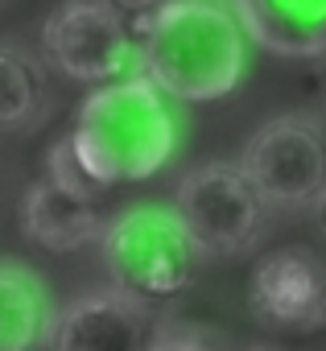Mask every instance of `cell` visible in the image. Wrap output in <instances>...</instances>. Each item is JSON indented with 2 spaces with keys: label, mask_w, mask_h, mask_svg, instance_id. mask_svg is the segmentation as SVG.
Wrapping results in <instances>:
<instances>
[{
  "label": "cell",
  "mask_w": 326,
  "mask_h": 351,
  "mask_svg": "<svg viewBox=\"0 0 326 351\" xmlns=\"http://www.w3.org/2000/svg\"><path fill=\"white\" fill-rule=\"evenodd\" d=\"M248 302L256 318L281 330H322L326 326V269L305 248H277L256 261L248 277Z\"/></svg>",
  "instance_id": "ba28073f"
},
{
  "label": "cell",
  "mask_w": 326,
  "mask_h": 351,
  "mask_svg": "<svg viewBox=\"0 0 326 351\" xmlns=\"http://www.w3.org/2000/svg\"><path fill=\"white\" fill-rule=\"evenodd\" d=\"M66 141L99 191L149 182L182 145L178 99H170L140 71L99 83L79 104Z\"/></svg>",
  "instance_id": "7a4b0ae2"
},
{
  "label": "cell",
  "mask_w": 326,
  "mask_h": 351,
  "mask_svg": "<svg viewBox=\"0 0 326 351\" xmlns=\"http://www.w3.org/2000/svg\"><path fill=\"white\" fill-rule=\"evenodd\" d=\"M112 5H116L120 13H128V17H145V13H153L157 5H166V0H112Z\"/></svg>",
  "instance_id": "5bb4252c"
},
{
  "label": "cell",
  "mask_w": 326,
  "mask_h": 351,
  "mask_svg": "<svg viewBox=\"0 0 326 351\" xmlns=\"http://www.w3.org/2000/svg\"><path fill=\"white\" fill-rule=\"evenodd\" d=\"M264 199L231 161H207L178 182L174 211L203 244L207 256H240L260 240L264 228Z\"/></svg>",
  "instance_id": "52a82bcc"
},
{
  "label": "cell",
  "mask_w": 326,
  "mask_h": 351,
  "mask_svg": "<svg viewBox=\"0 0 326 351\" xmlns=\"http://www.w3.org/2000/svg\"><path fill=\"white\" fill-rule=\"evenodd\" d=\"M99 256L116 289L145 306H166L195 285L207 252L174 207L140 203L108 219Z\"/></svg>",
  "instance_id": "3957f363"
},
{
  "label": "cell",
  "mask_w": 326,
  "mask_h": 351,
  "mask_svg": "<svg viewBox=\"0 0 326 351\" xmlns=\"http://www.w3.org/2000/svg\"><path fill=\"white\" fill-rule=\"evenodd\" d=\"M318 83H322V95H326V54H322V66H318Z\"/></svg>",
  "instance_id": "2e32d148"
},
{
  "label": "cell",
  "mask_w": 326,
  "mask_h": 351,
  "mask_svg": "<svg viewBox=\"0 0 326 351\" xmlns=\"http://www.w3.org/2000/svg\"><path fill=\"white\" fill-rule=\"evenodd\" d=\"M157 335L153 306L124 289H91L75 298L54 326V351H149Z\"/></svg>",
  "instance_id": "9c48e42d"
},
{
  "label": "cell",
  "mask_w": 326,
  "mask_h": 351,
  "mask_svg": "<svg viewBox=\"0 0 326 351\" xmlns=\"http://www.w3.org/2000/svg\"><path fill=\"white\" fill-rule=\"evenodd\" d=\"M99 195L103 191L87 178L71 141L62 136L46 157V173L38 182H29L21 195V236L54 256L99 244V236L108 228V219L99 215V203H95Z\"/></svg>",
  "instance_id": "5b68a950"
},
{
  "label": "cell",
  "mask_w": 326,
  "mask_h": 351,
  "mask_svg": "<svg viewBox=\"0 0 326 351\" xmlns=\"http://www.w3.org/2000/svg\"><path fill=\"white\" fill-rule=\"evenodd\" d=\"M256 46L281 58L326 54V0H236Z\"/></svg>",
  "instance_id": "8fae6325"
},
{
  "label": "cell",
  "mask_w": 326,
  "mask_h": 351,
  "mask_svg": "<svg viewBox=\"0 0 326 351\" xmlns=\"http://www.w3.org/2000/svg\"><path fill=\"white\" fill-rule=\"evenodd\" d=\"M42 99H46L42 66L13 46H0V132L34 124Z\"/></svg>",
  "instance_id": "7c38bea8"
},
{
  "label": "cell",
  "mask_w": 326,
  "mask_h": 351,
  "mask_svg": "<svg viewBox=\"0 0 326 351\" xmlns=\"http://www.w3.org/2000/svg\"><path fill=\"white\" fill-rule=\"evenodd\" d=\"M58 306L38 269L0 256V351H38L54 339Z\"/></svg>",
  "instance_id": "30bf717a"
},
{
  "label": "cell",
  "mask_w": 326,
  "mask_h": 351,
  "mask_svg": "<svg viewBox=\"0 0 326 351\" xmlns=\"http://www.w3.org/2000/svg\"><path fill=\"white\" fill-rule=\"evenodd\" d=\"M248 351H264V347H248Z\"/></svg>",
  "instance_id": "e0dca14e"
},
{
  "label": "cell",
  "mask_w": 326,
  "mask_h": 351,
  "mask_svg": "<svg viewBox=\"0 0 326 351\" xmlns=\"http://www.w3.org/2000/svg\"><path fill=\"white\" fill-rule=\"evenodd\" d=\"M149 351H215L195 326H182V322H157V335L149 343Z\"/></svg>",
  "instance_id": "4fadbf2b"
},
{
  "label": "cell",
  "mask_w": 326,
  "mask_h": 351,
  "mask_svg": "<svg viewBox=\"0 0 326 351\" xmlns=\"http://www.w3.org/2000/svg\"><path fill=\"white\" fill-rule=\"evenodd\" d=\"M310 211H314V223H318V232H322V240H326V191L318 195V203H314Z\"/></svg>",
  "instance_id": "9a60e30c"
},
{
  "label": "cell",
  "mask_w": 326,
  "mask_h": 351,
  "mask_svg": "<svg viewBox=\"0 0 326 351\" xmlns=\"http://www.w3.org/2000/svg\"><path fill=\"white\" fill-rule=\"evenodd\" d=\"M240 165L268 207H314L326 191V128L305 112L277 116L252 132Z\"/></svg>",
  "instance_id": "8992f818"
},
{
  "label": "cell",
  "mask_w": 326,
  "mask_h": 351,
  "mask_svg": "<svg viewBox=\"0 0 326 351\" xmlns=\"http://www.w3.org/2000/svg\"><path fill=\"white\" fill-rule=\"evenodd\" d=\"M112 0H62L42 25L46 62L75 83H112L140 71V38Z\"/></svg>",
  "instance_id": "277c9868"
},
{
  "label": "cell",
  "mask_w": 326,
  "mask_h": 351,
  "mask_svg": "<svg viewBox=\"0 0 326 351\" xmlns=\"http://www.w3.org/2000/svg\"><path fill=\"white\" fill-rule=\"evenodd\" d=\"M140 38V75L178 104H215L231 95L252 58V34L236 0H166L132 17Z\"/></svg>",
  "instance_id": "6da1fadb"
}]
</instances>
